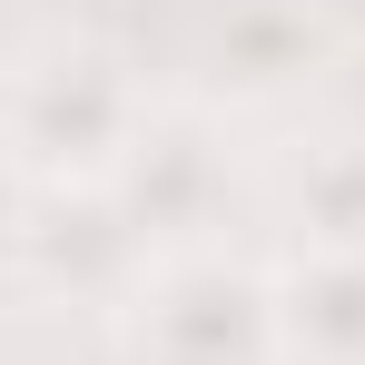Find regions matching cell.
Segmentation results:
<instances>
[{"label":"cell","mask_w":365,"mask_h":365,"mask_svg":"<svg viewBox=\"0 0 365 365\" xmlns=\"http://www.w3.org/2000/svg\"><path fill=\"white\" fill-rule=\"evenodd\" d=\"M148 79L99 30H40L0 60V168L20 187H109L148 128Z\"/></svg>","instance_id":"cell-1"},{"label":"cell","mask_w":365,"mask_h":365,"mask_svg":"<svg viewBox=\"0 0 365 365\" xmlns=\"http://www.w3.org/2000/svg\"><path fill=\"white\" fill-rule=\"evenodd\" d=\"M119 356L128 365H287L277 326V267L227 247L148 257V277L119 297Z\"/></svg>","instance_id":"cell-2"},{"label":"cell","mask_w":365,"mask_h":365,"mask_svg":"<svg viewBox=\"0 0 365 365\" xmlns=\"http://www.w3.org/2000/svg\"><path fill=\"white\" fill-rule=\"evenodd\" d=\"M109 197H119V217L138 227L148 257L217 247L227 207H237V138H227V119L197 109V99L187 109H148V128H138V148L119 158Z\"/></svg>","instance_id":"cell-3"},{"label":"cell","mask_w":365,"mask_h":365,"mask_svg":"<svg viewBox=\"0 0 365 365\" xmlns=\"http://www.w3.org/2000/svg\"><path fill=\"white\" fill-rule=\"evenodd\" d=\"M10 277L40 306H99V316H119V297L148 277V247H138V227L119 217L109 187H20Z\"/></svg>","instance_id":"cell-4"},{"label":"cell","mask_w":365,"mask_h":365,"mask_svg":"<svg viewBox=\"0 0 365 365\" xmlns=\"http://www.w3.org/2000/svg\"><path fill=\"white\" fill-rule=\"evenodd\" d=\"M277 326L287 365H365V257H287Z\"/></svg>","instance_id":"cell-5"},{"label":"cell","mask_w":365,"mask_h":365,"mask_svg":"<svg viewBox=\"0 0 365 365\" xmlns=\"http://www.w3.org/2000/svg\"><path fill=\"white\" fill-rule=\"evenodd\" d=\"M297 257H365V138H326L287 168Z\"/></svg>","instance_id":"cell-6"},{"label":"cell","mask_w":365,"mask_h":365,"mask_svg":"<svg viewBox=\"0 0 365 365\" xmlns=\"http://www.w3.org/2000/svg\"><path fill=\"white\" fill-rule=\"evenodd\" d=\"M316 60H326V30H316L306 10H277V0H257V10H237V20L217 30V69H227V89H247V99L297 89Z\"/></svg>","instance_id":"cell-7"}]
</instances>
